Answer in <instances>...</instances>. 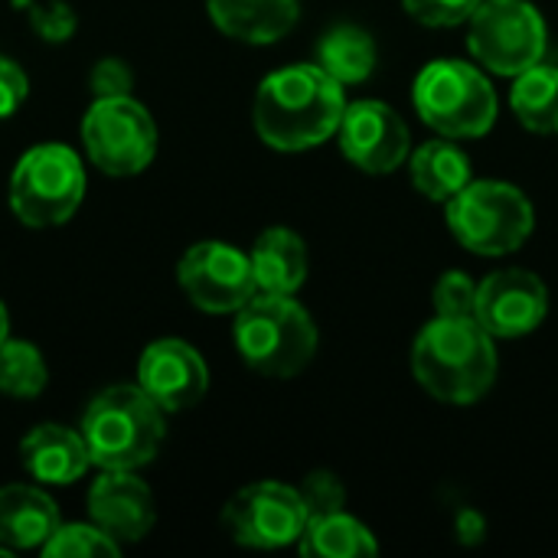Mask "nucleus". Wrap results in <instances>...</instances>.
I'll use <instances>...</instances> for the list:
<instances>
[{
	"instance_id": "nucleus-27",
	"label": "nucleus",
	"mask_w": 558,
	"mask_h": 558,
	"mask_svg": "<svg viewBox=\"0 0 558 558\" xmlns=\"http://www.w3.org/2000/svg\"><path fill=\"white\" fill-rule=\"evenodd\" d=\"M16 3L26 7V16H29L33 29H36L46 43H65V39L75 33V26H78L72 7L62 3V0H49V3H39V0H16Z\"/></svg>"
},
{
	"instance_id": "nucleus-28",
	"label": "nucleus",
	"mask_w": 558,
	"mask_h": 558,
	"mask_svg": "<svg viewBox=\"0 0 558 558\" xmlns=\"http://www.w3.org/2000/svg\"><path fill=\"white\" fill-rule=\"evenodd\" d=\"M307 507V517H327V513H340L347 507V490L343 484L330 474V471H314L304 477V484L298 487Z\"/></svg>"
},
{
	"instance_id": "nucleus-22",
	"label": "nucleus",
	"mask_w": 558,
	"mask_h": 558,
	"mask_svg": "<svg viewBox=\"0 0 558 558\" xmlns=\"http://www.w3.org/2000/svg\"><path fill=\"white\" fill-rule=\"evenodd\" d=\"M298 553L307 558H356L376 556V536L347 510L307 520L304 536L298 539Z\"/></svg>"
},
{
	"instance_id": "nucleus-29",
	"label": "nucleus",
	"mask_w": 558,
	"mask_h": 558,
	"mask_svg": "<svg viewBox=\"0 0 558 558\" xmlns=\"http://www.w3.org/2000/svg\"><path fill=\"white\" fill-rule=\"evenodd\" d=\"M402 7L425 26H458L474 16L481 0H402Z\"/></svg>"
},
{
	"instance_id": "nucleus-11",
	"label": "nucleus",
	"mask_w": 558,
	"mask_h": 558,
	"mask_svg": "<svg viewBox=\"0 0 558 558\" xmlns=\"http://www.w3.org/2000/svg\"><path fill=\"white\" fill-rule=\"evenodd\" d=\"M177 281L206 314H235L258 294L252 258L229 242L190 245L177 265Z\"/></svg>"
},
{
	"instance_id": "nucleus-33",
	"label": "nucleus",
	"mask_w": 558,
	"mask_h": 558,
	"mask_svg": "<svg viewBox=\"0 0 558 558\" xmlns=\"http://www.w3.org/2000/svg\"><path fill=\"white\" fill-rule=\"evenodd\" d=\"M10 337V317H7V307H3V301H0V343Z\"/></svg>"
},
{
	"instance_id": "nucleus-4",
	"label": "nucleus",
	"mask_w": 558,
	"mask_h": 558,
	"mask_svg": "<svg viewBox=\"0 0 558 558\" xmlns=\"http://www.w3.org/2000/svg\"><path fill=\"white\" fill-rule=\"evenodd\" d=\"M235 350L262 376L291 379L317 353V327L291 294L258 291L235 311Z\"/></svg>"
},
{
	"instance_id": "nucleus-32",
	"label": "nucleus",
	"mask_w": 558,
	"mask_h": 558,
	"mask_svg": "<svg viewBox=\"0 0 558 558\" xmlns=\"http://www.w3.org/2000/svg\"><path fill=\"white\" fill-rule=\"evenodd\" d=\"M458 533H461L464 543H481L484 539V517L474 513V510H464L458 517Z\"/></svg>"
},
{
	"instance_id": "nucleus-23",
	"label": "nucleus",
	"mask_w": 558,
	"mask_h": 558,
	"mask_svg": "<svg viewBox=\"0 0 558 558\" xmlns=\"http://www.w3.org/2000/svg\"><path fill=\"white\" fill-rule=\"evenodd\" d=\"M513 114L536 134H558V65L536 62L520 72L510 92Z\"/></svg>"
},
{
	"instance_id": "nucleus-10",
	"label": "nucleus",
	"mask_w": 558,
	"mask_h": 558,
	"mask_svg": "<svg viewBox=\"0 0 558 558\" xmlns=\"http://www.w3.org/2000/svg\"><path fill=\"white\" fill-rule=\"evenodd\" d=\"M307 507L298 487L281 481H258L239 490L226 510L222 526L226 533L248 549H284L298 543L307 530Z\"/></svg>"
},
{
	"instance_id": "nucleus-20",
	"label": "nucleus",
	"mask_w": 558,
	"mask_h": 558,
	"mask_svg": "<svg viewBox=\"0 0 558 558\" xmlns=\"http://www.w3.org/2000/svg\"><path fill=\"white\" fill-rule=\"evenodd\" d=\"M409 170H412L415 190L435 203H448L471 183V160L458 144H451V137L422 144L412 154Z\"/></svg>"
},
{
	"instance_id": "nucleus-5",
	"label": "nucleus",
	"mask_w": 558,
	"mask_h": 558,
	"mask_svg": "<svg viewBox=\"0 0 558 558\" xmlns=\"http://www.w3.org/2000/svg\"><path fill=\"white\" fill-rule=\"evenodd\" d=\"M418 118L441 137H481L497 121V92L490 78L464 59L428 62L412 88Z\"/></svg>"
},
{
	"instance_id": "nucleus-25",
	"label": "nucleus",
	"mask_w": 558,
	"mask_h": 558,
	"mask_svg": "<svg viewBox=\"0 0 558 558\" xmlns=\"http://www.w3.org/2000/svg\"><path fill=\"white\" fill-rule=\"evenodd\" d=\"M46 558H95L118 556L121 546L95 523H59V530L39 549Z\"/></svg>"
},
{
	"instance_id": "nucleus-18",
	"label": "nucleus",
	"mask_w": 558,
	"mask_h": 558,
	"mask_svg": "<svg viewBox=\"0 0 558 558\" xmlns=\"http://www.w3.org/2000/svg\"><path fill=\"white\" fill-rule=\"evenodd\" d=\"M56 500L29 484L0 487V543L7 549H43L59 530Z\"/></svg>"
},
{
	"instance_id": "nucleus-24",
	"label": "nucleus",
	"mask_w": 558,
	"mask_h": 558,
	"mask_svg": "<svg viewBox=\"0 0 558 558\" xmlns=\"http://www.w3.org/2000/svg\"><path fill=\"white\" fill-rule=\"evenodd\" d=\"M49 383L43 353L29 340L0 343V392L10 399H36Z\"/></svg>"
},
{
	"instance_id": "nucleus-3",
	"label": "nucleus",
	"mask_w": 558,
	"mask_h": 558,
	"mask_svg": "<svg viewBox=\"0 0 558 558\" xmlns=\"http://www.w3.org/2000/svg\"><path fill=\"white\" fill-rule=\"evenodd\" d=\"M78 432L92 468L137 471L157 458L167 438V412L141 386H111L88 402Z\"/></svg>"
},
{
	"instance_id": "nucleus-14",
	"label": "nucleus",
	"mask_w": 558,
	"mask_h": 558,
	"mask_svg": "<svg viewBox=\"0 0 558 558\" xmlns=\"http://www.w3.org/2000/svg\"><path fill=\"white\" fill-rule=\"evenodd\" d=\"M137 386L170 415L203 402L209 389V369L196 347L186 340H154L137 363Z\"/></svg>"
},
{
	"instance_id": "nucleus-15",
	"label": "nucleus",
	"mask_w": 558,
	"mask_h": 558,
	"mask_svg": "<svg viewBox=\"0 0 558 558\" xmlns=\"http://www.w3.org/2000/svg\"><path fill=\"white\" fill-rule=\"evenodd\" d=\"M88 517L118 546L141 543L157 523L150 487L134 471H101L88 490Z\"/></svg>"
},
{
	"instance_id": "nucleus-31",
	"label": "nucleus",
	"mask_w": 558,
	"mask_h": 558,
	"mask_svg": "<svg viewBox=\"0 0 558 558\" xmlns=\"http://www.w3.org/2000/svg\"><path fill=\"white\" fill-rule=\"evenodd\" d=\"M26 92H29L26 72L13 59L0 56V118L16 114V108L26 101Z\"/></svg>"
},
{
	"instance_id": "nucleus-17",
	"label": "nucleus",
	"mask_w": 558,
	"mask_h": 558,
	"mask_svg": "<svg viewBox=\"0 0 558 558\" xmlns=\"http://www.w3.org/2000/svg\"><path fill=\"white\" fill-rule=\"evenodd\" d=\"M206 7L226 36L252 46L278 43L301 16V0H206Z\"/></svg>"
},
{
	"instance_id": "nucleus-1",
	"label": "nucleus",
	"mask_w": 558,
	"mask_h": 558,
	"mask_svg": "<svg viewBox=\"0 0 558 558\" xmlns=\"http://www.w3.org/2000/svg\"><path fill=\"white\" fill-rule=\"evenodd\" d=\"M347 111L343 85L317 62L271 72L255 92V131L275 150H307L337 134Z\"/></svg>"
},
{
	"instance_id": "nucleus-21",
	"label": "nucleus",
	"mask_w": 558,
	"mask_h": 558,
	"mask_svg": "<svg viewBox=\"0 0 558 558\" xmlns=\"http://www.w3.org/2000/svg\"><path fill=\"white\" fill-rule=\"evenodd\" d=\"M376 39L353 23L333 26L317 43V65L340 85L366 82L376 69Z\"/></svg>"
},
{
	"instance_id": "nucleus-2",
	"label": "nucleus",
	"mask_w": 558,
	"mask_h": 558,
	"mask_svg": "<svg viewBox=\"0 0 558 558\" xmlns=\"http://www.w3.org/2000/svg\"><path fill=\"white\" fill-rule=\"evenodd\" d=\"M418 386L448 405H474L497 379L494 337L474 317H435L412 347Z\"/></svg>"
},
{
	"instance_id": "nucleus-19",
	"label": "nucleus",
	"mask_w": 558,
	"mask_h": 558,
	"mask_svg": "<svg viewBox=\"0 0 558 558\" xmlns=\"http://www.w3.org/2000/svg\"><path fill=\"white\" fill-rule=\"evenodd\" d=\"M252 271H255V284L265 294H294L304 278H307V245L298 232L291 229H265L252 252Z\"/></svg>"
},
{
	"instance_id": "nucleus-26",
	"label": "nucleus",
	"mask_w": 558,
	"mask_h": 558,
	"mask_svg": "<svg viewBox=\"0 0 558 558\" xmlns=\"http://www.w3.org/2000/svg\"><path fill=\"white\" fill-rule=\"evenodd\" d=\"M438 317H474L477 320V281L464 271H445L435 284Z\"/></svg>"
},
{
	"instance_id": "nucleus-12",
	"label": "nucleus",
	"mask_w": 558,
	"mask_h": 558,
	"mask_svg": "<svg viewBox=\"0 0 558 558\" xmlns=\"http://www.w3.org/2000/svg\"><path fill=\"white\" fill-rule=\"evenodd\" d=\"M337 137L347 160L366 173H396L409 160V128L402 114L376 98L347 105Z\"/></svg>"
},
{
	"instance_id": "nucleus-9",
	"label": "nucleus",
	"mask_w": 558,
	"mask_h": 558,
	"mask_svg": "<svg viewBox=\"0 0 558 558\" xmlns=\"http://www.w3.org/2000/svg\"><path fill=\"white\" fill-rule=\"evenodd\" d=\"M474 59L497 75H520L546 56V20L530 0H481L468 20Z\"/></svg>"
},
{
	"instance_id": "nucleus-6",
	"label": "nucleus",
	"mask_w": 558,
	"mask_h": 558,
	"mask_svg": "<svg viewBox=\"0 0 558 558\" xmlns=\"http://www.w3.org/2000/svg\"><path fill=\"white\" fill-rule=\"evenodd\" d=\"M448 229L474 255L517 252L536 229V209L526 193L504 180H471L448 199Z\"/></svg>"
},
{
	"instance_id": "nucleus-30",
	"label": "nucleus",
	"mask_w": 558,
	"mask_h": 558,
	"mask_svg": "<svg viewBox=\"0 0 558 558\" xmlns=\"http://www.w3.org/2000/svg\"><path fill=\"white\" fill-rule=\"evenodd\" d=\"M88 85H92V95H95V98L131 95L134 72H131V65H128V62H121V59H98V62L92 65Z\"/></svg>"
},
{
	"instance_id": "nucleus-13",
	"label": "nucleus",
	"mask_w": 558,
	"mask_h": 558,
	"mask_svg": "<svg viewBox=\"0 0 558 558\" xmlns=\"http://www.w3.org/2000/svg\"><path fill=\"white\" fill-rule=\"evenodd\" d=\"M549 314V291L539 275L526 268L494 271L477 284V324L494 340H517L533 333Z\"/></svg>"
},
{
	"instance_id": "nucleus-8",
	"label": "nucleus",
	"mask_w": 558,
	"mask_h": 558,
	"mask_svg": "<svg viewBox=\"0 0 558 558\" xmlns=\"http://www.w3.org/2000/svg\"><path fill=\"white\" fill-rule=\"evenodd\" d=\"M82 144L101 173L134 177L157 154V124L131 95L95 98L82 118Z\"/></svg>"
},
{
	"instance_id": "nucleus-16",
	"label": "nucleus",
	"mask_w": 558,
	"mask_h": 558,
	"mask_svg": "<svg viewBox=\"0 0 558 558\" xmlns=\"http://www.w3.org/2000/svg\"><path fill=\"white\" fill-rule=\"evenodd\" d=\"M20 461L33 481L49 487L75 484L92 468V454L82 432L65 425H36L20 441Z\"/></svg>"
},
{
	"instance_id": "nucleus-7",
	"label": "nucleus",
	"mask_w": 558,
	"mask_h": 558,
	"mask_svg": "<svg viewBox=\"0 0 558 558\" xmlns=\"http://www.w3.org/2000/svg\"><path fill=\"white\" fill-rule=\"evenodd\" d=\"M85 196L82 157L65 144L29 147L10 173V209L29 229L69 222Z\"/></svg>"
}]
</instances>
